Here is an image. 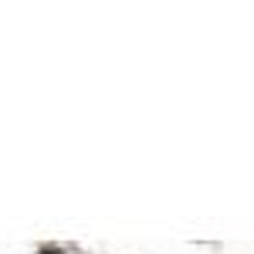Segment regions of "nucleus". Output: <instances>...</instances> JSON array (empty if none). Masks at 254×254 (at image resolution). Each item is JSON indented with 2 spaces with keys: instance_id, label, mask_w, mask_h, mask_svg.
Segmentation results:
<instances>
[{
  "instance_id": "nucleus-1",
  "label": "nucleus",
  "mask_w": 254,
  "mask_h": 254,
  "mask_svg": "<svg viewBox=\"0 0 254 254\" xmlns=\"http://www.w3.org/2000/svg\"><path fill=\"white\" fill-rule=\"evenodd\" d=\"M38 254H64V248H58V244H51V248H41Z\"/></svg>"
}]
</instances>
